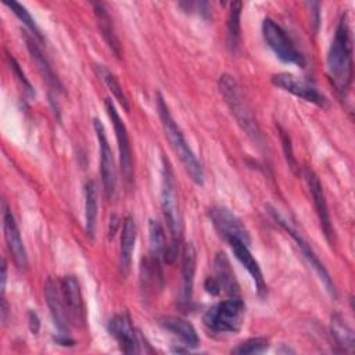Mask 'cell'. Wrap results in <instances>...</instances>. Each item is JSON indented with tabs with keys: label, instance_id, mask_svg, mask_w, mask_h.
Listing matches in <instances>:
<instances>
[{
	"label": "cell",
	"instance_id": "obj_29",
	"mask_svg": "<svg viewBox=\"0 0 355 355\" xmlns=\"http://www.w3.org/2000/svg\"><path fill=\"white\" fill-rule=\"evenodd\" d=\"M4 4L19 18V21L24 22V25L32 32V35L37 39V40H43V36L40 33V29L37 28L35 19L32 18V15L29 14V11L19 3L17 1H4Z\"/></svg>",
	"mask_w": 355,
	"mask_h": 355
},
{
	"label": "cell",
	"instance_id": "obj_20",
	"mask_svg": "<svg viewBox=\"0 0 355 355\" xmlns=\"http://www.w3.org/2000/svg\"><path fill=\"white\" fill-rule=\"evenodd\" d=\"M196 262L197 252L191 243H186L182 250V301L189 304L193 297V286H194V273H196Z\"/></svg>",
	"mask_w": 355,
	"mask_h": 355
},
{
	"label": "cell",
	"instance_id": "obj_11",
	"mask_svg": "<svg viewBox=\"0 0 355 355\" xmlns=\"http://www.w3.org/2000/svg\"><path fill=\"white\" fill-rule=\"evenodd\" d=\"M93 128H94V133H96V137L98 141V150H100V172H101L103 187L107 198L111 200L116 189V169H115L114 155L108 144L104 125L98 118H93Z\"/></svg>",
	"mask_w": 355,
	"mask_h": 355
},
{
	"label": "cell",
	"instance_id": "obj_2",
	"mask_svg": "<svg viewBox=\"0 0 355 355\" xmlns=\"http://www.w3.org/2000/svg\"><path fill=\"white\" fill-rule=\"evenodd\" d=\"M161 207H162V214L171 233V244L166 245L164 261L166 263H172L178 255L179 244L182 240V216L179 211L178 186L175 182V175L169 161L165 157H162Z\"/></svg>",
	"mask_w": 355,
	"mask_h": 355
},
{
	"label": "cell",
	"instance_id": "obj_27",
	"mask_svg": "<svg viewBox=\"0 0 355 355\" xmlns=\"http://www.w3.org/2000/svg\"><path fill=\"white\" fill-rule=\"evenodd\" d=\"M243 3L241 1H233L230 4L229 18H227V47L232 54H236L240 47V15H241Z\"/></svg>",
	"mask_w": 355,
	"mask_h": 355
},
{
	"label": "cell",
	"instance_id": "obj_21",
	"mask_svg": "<svg viewBox=\"0 0 355 355\" xmlns=\"http://www.w3.org/2000/svg\"><path fill=\"white\" fill-rule=\"evenodd\" d=\"M24 40L26 43V49L32 57V60L35 61V64L37 65V69L40 72V75L43 76V79L46 80V83L49 85L50 90L54 92V93H58V92H62V85L60 83V80L57 79V76L54 75L53 72V68L50 67L47 58L43 55L42 50L39 49V46L36 44V42L28 36L25 32H24Z\"/></svg>",
	"mask_w": 355,
	"mask_h": 355
},
{
	"label": "cell",
	"instance_id": "obj_15",
	"mask_svg": "<svg viewBox=\"0 0 355 355\" xmlns=\"http://www.w3.org/2000/svg\"><path fill=\"white\" fill-rule=\"evenodd\" d=\"M304 178H305V182L308 184L309 193L313 198V205H315L318 218L320 220V226L323 229V233H324L326 239L331 243L333 236H334V230H333V226H331L330 214H329V208H327V201H326V197H324L322 183H320L319 178L316 176V173L309 166L304 168Z\"/></svg>",
	"mask_w": 355,
	"mask_h": 355
},
{
	"label": "cell",
	"instance_id": "obj_10",
	"mask_svg": "<svg viewBox=\"0 0 355 355\" xmlns=\"http://www.w3.org/2000/svg\"><path fill=\"white\" fill-rule=\"evenodd\" d=\"M270 80L276 87H279L284 92H288L308 103H312L322 108H326L329 105L327 97L322 92H319L316 86H313L311 82H308L302 78H298L293 73L280 72V73L272 75Z\"/></svg>",
	"mask_w": 355,
	"mask_h": 355
},
{
	"label": "cell",
	"instance_id": "obj_16",
	"mask_svg": "<svg viewBox=\"0 0 355 355\" xmlns=\"http://www.w3.org/2000/svg\"><path fill=\"white\" fill-rule=\"evenodd\" d=\"M60 284L69 323L75 326H82L85 323V304L79 282L75 276L69 275L64 276Z\"/></svg>",
	"mask_w": 355,
	"mask_h": 355
},
{
	"label": "cell",
	"instance_id": "obj_3",
	"mask_svg": "<svg viewBox=\"0 0 355 355\" xmlns=\"http://www.w3.org/2000/svg\"><path fill=\"white\" fill-rule=\"evenodd\" d=\"M157 110H158V115H159L165 136L168 137L173 151L178 154L180 162L183 164L186 172L190 175L191 180L196 184L202 186L204 184V169H202L200 161L197 159V157L194 155L193 150L187 144L179 125L175 122L173 116L171 115V111H169L161 93H157Z\"/></svg>",
	"mask_w": 355,
	"mask_h": 355
},
{
	"label": "cell",
	"instance_id": "obj_35",
	"mask_svg": "<svg viewBox=\"0 0 355 355\" xmlns=\"http://www.w3.org/2000/svg\"><path fill=\"white\" fill-rule=\"evenodd\" d=\"M28 320H29V329L33 334H37L39 329H40V320H39V316L36 312L33 311H29V315H28Z\"/></svg>",
	"mask_w": 355,
	"mask_h": 355
},
{
	"label": "cell",
	"instance_id": "obj_14",
	"mask_svg": "<svg viewBox=\"0 0 355 355\" xmlns=\"http://www.w3.org/2000/svg\"><path fill=\"white\" fill-rule=\"evenodd\" d=\"M3 230H4V239L7 243V247L12 255V259L17 268L22 270L26 269L28 266L26 250L19 233L18 225L15 222V218L4 201H3Z\"/></svg>",
	"mask_w": 355,
	"mask_h": 355
},
{
	"label": "cell",
	"instance_id": "obj_18",
	"mask_svg": "<svg viewBox=\"0 0 355 355\" xmlns=\"http://www.w3.org/2000/svg\"><path fill=\"white\" fill-rule=\"evenodd\" d=\"M136 236H137L136 222L132 215H128L122 223L121 245H119V270L122 276H126L130 270Z\"/></svg>",
	"mask_w": 355,
	"mask_h": 355
},
{
	"label": "cell",
	"instance_id": "obj_25",
	"mask_svg": "<svg viewBox=\"0 0 355 355\" xmlns=\"http://www.w3.org/2000/svg\"><path fill=\"white\" fill-rule=\"evenodd\" d=\"M148 239H150V255L154 265H159V261L164 259L166 244L165 234L161 223L155 219H150L148 222Z\"/></svg>",
	"mask_w": 355,
	"mask_h": 355
},
{
	"label": "cell",
	"instance_id": "obj_34",
	"mask_svg": "<svg viewBox=\"0 0 355 355\" xmlns=\"http://www.w3.org/2000/svg\"><path fill=\"white\" fill-rule=\"evenodd\" d=\"M204 287H205V290H207L209 294H212V295H218V294L220 293L219 284H218V282L215 280L214 276H209V277L205 280Z\"/></svg>",
	"mask_w": 355,
	"mask_h": 355
},
{
	"label": "cell",
	"instance_id": "obj_1",
	"mask_svg": "<svg viewBox=\"0 0 355 355\" xmlns=\"http://www.w3.org/2000/svg\"><path fill=\"white\" fill-rule=\"evenodd\" d=\"M327 75L336 92L345 97L352 83V40L347 14H343L327 53Z\"/></svg>",
	"mask_w": 355,
	"mask_h": 355
},
{
	"label": "cell",
	"instance_id": "obj_24",
	"mask_svg": "<svg viewBox=\"0 0 355 355\" xmlns=\"http://www.w3.org/2000/svg\"><path fill=\"white\" fill-rule=\"evenodd\" d=\"M97 214H98L97 187H96V183L90 180L85 184V229H86V234L90 239H94V234H96Z\"/></svg>",
	"mask_w": 355,
	"mask_h": 355
},
{
	"label": "cell",
	"instance_id": "obj_23",
	"mask_svg": "<svg viewBox=\"0 0 355 355\" xmlns=\"http://www.w3.org/2000/svg\"><path fill=\"white\" fill-rule=\"evenodd\" d=\"M93 7H94V14H96V18H97L100 32H101L105 43L108 44V47L112 50V53L116 57H121V44H119V40L115 35V29H114V25H112L111 15L105 10L104 4H101V3H94Z\"/></svg>",
	"mask_w": 355,
	"mask_h": 355
},
{
	"label": "cell",
	"instance_id": "obj_26",
	"mask_svg": "<svg viewBox=\"0 0 355 355\" xmlns=\"http://www.w3.org/2000/svg\"><path fill=\"white\" fill-rule=\"evenodd\" d=\"M330 331L331 336L336 341L337 345L343 348V351L352 352L354 345H355V338H354V331L352 329L345 323V320L340 315H333L331 316V324H330Z\"/></svg>",
	"mask_w": 355,
	"mask_h": 355
},
{
	"label": "cell",
	"instance_id": "obj_17",
	"mask_svg": "<svg viewBox=\"0 0 355 355\" xmlns=\"http://www.w3.org/2000/svg\"><path fill=\"white\" fill-rule=\"evenodd\" d=\"M226 243L230 245V248H232V251H233L236 259L247 269V272H248L250 276L252 277V282H254V284H255V290H257L258 295H259V297H265V295H266V291H268L266 283H265L262 270H261V268H259V263H258V261L254 258V255L251 254V251H250V248H248V244L243 243V241L239 240V239H230V240H227Z\"/></svg>",
	"mask_w": 355,
	"mask_h": 355
},
{
	"label": "cell",
	"instance_id": "obj_5",
	"mask_svg": "<svg viewBox=\"0 0 355 355\" xmlns=\"http://www.w3.org/2000/svg\"><path fill=\"white\" fill-rule=\"evenodd\" d=\"M245 316V305L239 295H233L212 305L202 316V323L207 330L215 334L237 333Z\"/></svg>",
	"mask_w": 355,
	"mask_h": 355
},
{
	"label": "cell",
	"instance_id": "obj_22",
	"mask_svg": "<svg viewBox=\"0 0 355 355\" xmlns=\"http://www.w3.org/2000/svg\"><path fill=\"white\" fill-rule=\"evenodd\" d=\"M214 269H215V280L219 284L220 291L229 295H239V286L234 279V273L229 263V259L223 252H219L214 259Z\"/></svg>",
	"mask_w": 355,
	"mask_h": 355
},
{
	"label": "cell",
	"instance_id": "obj_7",
	"mask_svg": "<svg viewBox=\"0 0 355 355\" xmlns=\"http://www.w3.org/2000/svg\"><path fill=\"white\" fill-rule=\"evenodd\" d=\"M44 297L53 323L58 331L55 341L61 345H73V340L69 337V319L61 293V284L53 277H47L44 282Z\"/></svg>",
	"mask_w": 355,
	"mask_h": 355
},
{
	"label": "cell",
	"instance_id": "obj_32",
	"mask_svg": "<svg viewBox=\"0 0 355 355\" xmlns=\"http://www.w3.org/2000/svg\"><path fill=\"white\" fill-rule=\"evenodd\" d=\"M180 7H183L186 11H197L202 17H209L211 7L205 1H197V3H180Z\"/></svg>",
	"mask_w": 355,
	"mask_h": 355
},
{
	"label": "cell",
	"instance_id": "obj_31",
	"mask_svg": "<svg viewBox=\"0 0 355 355\" xmlns=\"http://www.w3.org/2000/svg\"><path fill=\"white\" fill-rule=\"evenodd\" d=\"M7 60H8V64H10V69L12 71V73L15 75V78L19 80V83L22 85V89H25V92L32 97L35 96V90H33V86L31 85V82L28 80V78L25 76L24 71L21 69L19 64L17 62V60L14 57H11L10 54L7 55Z\"/></svg>",
	"mask_w": 355,
	"mask_h": 355
},
{
	"label": "cell",
	"instance_id": "obj_4",
	"mask_svg": "<svg viewBox=\"0 0 355 355\" xmlns=\"http://www.w3.org/2000/svg\"><path fill=\"white\" fill-rule=\"evenodd\" d=\"M219 92L222 97L225 98L227 107L230 108L233 116L236 118L237 123L241 126V129L259 146L263 144V137L261 135V130L257 125V121L251 112V108L248 103L245 101V97L234 79V76L229 73H223L219 78L218 82Z\"/></svg>",
	"mask_w": 355,
	"mask_h": 355
},
{
	"label": "cell",
	"instance_id": "obj_13",
	"mask_svg": "<svg viewBox=\"0 0 355 355\" xmlns=\"http://www.w3.org/2000/svg\"><path fill=\"white\" fill-rule=\"evenodd\" d=\"M107 329L125 354H137L141 351V337L133 327L132 320L126 313L114 315L108 320Z\"/></svg>",
	"mask_w": 355,
	"mask_h": 355
},
{
	"label": "cell",
	"instance_id": "obj_9",
	"mask_svg": "<svg viewBox=\"0 0 355 355\" xmlns=\"http://www.w3.org/2000/svg\"><path fill=\"white\" fill-rule=\"evenodd\" d=\"M104 105L107 110V114L112 122L116 143H118V151H119V164H121V172L123 176V180L128 186L133 183V157H132V147L129 135L126 130V126L123 121L121 119L114 103L110 98L104 100Z\"/></svg>",
	"mask_w": 355,
	"mask_h": 355
},
{
	"label": "cell",
	"instance_id": "obj_6",
	"mask_svg": "<svg viewBox=\"0 0 355 355\" xmlns=\"http://www.w3.org/2000/svg\"><path fill=\"white\" fill-rule=\"evenodd\" d=\"M262 36L279 60L286 64H294L298 67L305 65L302 54L297 50L287 32L277 22L270 18H265L262 22Z\"/></svg>",
	"mask_w": 355,
	"mask_h": 355
},
{
	"label": "cell",
	"instance_id": "obj_36",
	"mask_svg": "<svg viewBox=\"0 0 355 355\" xmlns=\"http://www.w3.org/2000/svg\"><path fill=\"white\" fill-rule=\"evenodd\" d=\"M6 282H7V263H6V259H3V263H1V297H4Z\"/></svg>",
	"mask_w": 355,
	"mask_h": 355
},
{
	"label": "cell",
	"instance_id": "obj_33",
	"mask_svg": "<svg viewBox=\"0 0 355 355\" xmlns=\"http://www.w3.org/2000/svg\"><path fill=\"white\" fill-rule=\"evenodd\" d=\"M282 140H283V147H284V154L288 162V166L295 172L297 168V161L293 155V150H291V144H290V137L286 135V132H282Z\"/></svg>",
	"mask_w": 355,
	"mask_h": 355
},
{
	"label": "cell",
	"instance_id": "obj_8",
	"mask_svg": "<svg viewBox=\"0 0 355 355\" xmlns=\"http://www.w3.org/2000/svg\"><path fill=\"white\" fill-rule=\"evenodd\" d=\"M269 208V214L272 215V218L294 239V241L297 243V247L301 250L304 258L308 261V263L313 268V270L318 273L319 279L322 280V283L324 284L326 290L333 295L336 297V287H334V283L327 272V269L324 268V265L320 262V259L318 258V255L315 254V251L311 248V244H308V241L302 237V234L284 218L282 216V214L277 212V209L272 208V207H268Z\"/></svg>",
	"mask_w": 355,
	"mask_h": 355
},
{
	"label": "cell",
	"instance_id": "obj_19",
	"mask_svg": "<svg viewBox=\"0 0 355 355\" xmlns=\"http://www.w3.org/2000/svg\"><path fill=\"white\" fill-rule=\"evenodd\" d=\"M158 323L166 330L169 331L172 336L178 337L187 348H196L200 343V338H198V334L194 329V326L183 319V318H179V316H162L159 318Z\"/></svg>",
	"mask_w": 355,
	"mask_h": 355
},
{
	"label": "cell",
	"instance_id": "obj_12",
	"mask_svg": "<svg viewBox=\"0 0 355 355\" xmlns=\"http://www.w3.org/2000/svg\"><path fill=\"white\" fill-rule=\"evenodd\" d=\"M211 222L223 240L239 239L250 245V233L244 223L226 207H212L209 209Z\"/></svg>",
	"mask_w": 355,
	"mask_h": 355
},
{
	"label": "cell",
	"instance_id": "obj_28",
	"mask_svg": "<svg viewBox=\"0 0 355 355\" xmlns=\"http://www.w3.org/2000/svg\"><path fill=\"white\" fill-rule=\"evenodd\" d=\"M94 69L97 72V75L100 76V79L105 83V86L110 89V92L114 94L115 100L121 104V107L129 112L130 107H129V101H128V97L125 96L123 90H122V86L121 83L118 82V79L115 78V75L112 72H110L104 65H94Z\"/></svg>",
	"mask_w": 355,
	"mask_h": 355
},
{
	"label": "cell",
	"instance_id": "obj_30",
	"mask_svg": "<svg viewBox=\"0 0 355 355\" xmlns=\"http://www.w3.org/2000/svg\"><path fill=\"white\" fill-rule=\"evenodd\" d=\"M268 347H269V343L265 337H252L239 344L236 348L232 349V352L237 355H254V354L265 352Z\"/></svg>",
	"mask_w": 355,
	"mask_h": 355
}]
</instances>
